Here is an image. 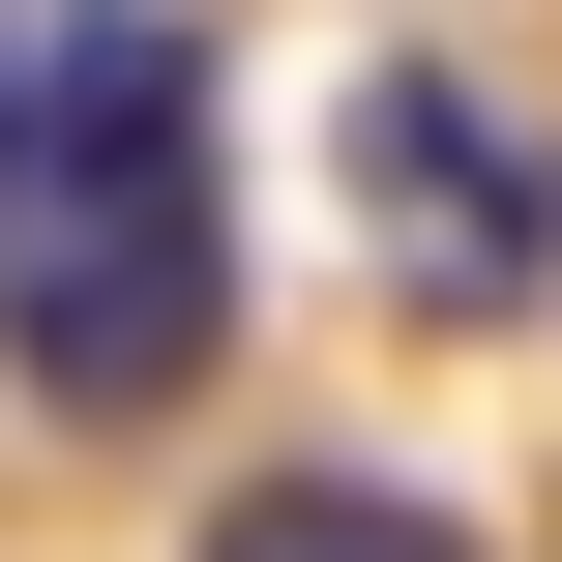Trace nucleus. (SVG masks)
<instances>
[{
	"mask_svg": "<svg viewBox=\"0 0 562 562\" xmlns=\"http://www.w3.org/2000/svg\"><path fill=\"white\" fill-rule=\"evenodd\" d=\"M207 562H474V533H445L415 474H237V504H207Z\"/></svg>",
	"mask_w": 562,
	"mask_h": 562,
	"instance_id": "obj_3",
	"label": "nucleus"
},
{
	"mask_svg": "<svg viewBox=\"0 0 562 562\" xmlns=\"http://www.w3.org/2000/svg\"><path fill=\"white\" fill-rule=\"evenodd\" d=\"M237 326V237H207V59L148 0H59L0 59V356L30 415H178Z\"/></svg>",
	"mask_w": 562,
	"mask_h": 562,
	"instance_id": "obj_1",
	"label": "nucleus"
},
{
	"mask_svg": "<svg viewBox=\"0 0 562 562\" xmlns=\"http://www.w3.org/2000/svg\"><path fill=\"white\" fill-rule=\"evenodd\" d=\"M356 237H385V296L415 326H504V296H562V148L474 89V59H356Z\"/></svg>",
	"mask_w": 562,
	"mask_h": 562,
	"instance_id": "obj_2",
	"label": "nucleus"
}]
</instances>
